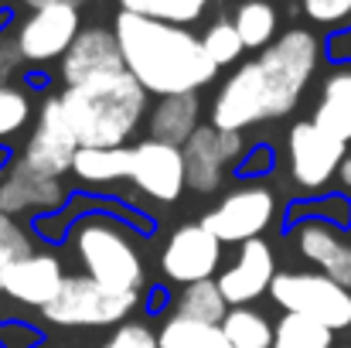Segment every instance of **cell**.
I'll use <instances>...</instances> for the list:
<instances>
[{
    "instance_id": "24",
    "label": "cell",
    "mask_w": 351,
    "mask_h": 348,
    "mask_svg": "<svg viewBox=\"0 0 351 348\" xmlns=\"http://www.w3.org/2000/svg\"><path fill=\"white\" fill-rule=\"evenodd\" d=\"M232 24L245 48H269L276 34V7L269 0H245L235 7Z\"/></svg>"
},
{
    "instance_id": "2",
    "label": "cell",
    "mask_w": 351,
    "mask_h": 348,
    "mask_svg": "<svg viewBox=\"0 0 351 348\" xmlns=\"http://www.w3.org/2000/svg\"><path fill=\"white\" fill-rule=\"evenodd\" d=\"M62 110L79 147H123L147 113V89L119 69L69 86L62 93Z\"/></svg>"
},
{
    "instance_id": "26",
    "label": "cell",
    "mask_w": 351,
    "mask_h": 348,
    "mask_svg": "<svg viewBox=\"0 0 351 348\" xmlns=\"http://www.w3.org/2000/svg\"><path fill=\"white\" fill-rule=\"evenodd\" d=\"M219 328L232 348H273V325L252 308H232Z\"/></svg>"
},
{
    "instance_id": "20",
    "label": "cell",
    "mask_w": 351,
    "mask_h": 348,
    "mask_svg": "<svg viewBox=\"0 0 351 348\" xmlns=\"http://www.w3.org/2000/svg\"><path fill=\"white\" fill-rule=\"evenodd\" d=\"M198 93H184V96H164L154 113H150V140H160V143H174V147H184L191 140V133L202 126L198 123Z\"/></svg>"
},
{
    "instance_id": "39",
    "label": "cell",
    "mask_w": 351,
    "mask_h": 348,
    "mask_svg": "<svg viewBox=\"0 0 351 348\" xmlns=\"http://www.w3.org/2000/svg\"><path fill=\"white\" fill-rule=\"evenodd\" d=\"M3 219H7V216H3V209H0V222H3Z\"/></svg>"
},
{
    "instance_id": "15",
    "label": "cell",
    "mask_w": 351,
    "mask_h": 348,
    "mask_svg": "<svg viewBox=\"0 0 351 348\" xmlns=\"http://www.w3.org/2000/svg\"><path fill=\"white\" fill-rule=\"evenodd\" d=\"M276 280V259H273V249L263 242V239H249L239 246L235 259L222 270V277L215 280L226 304L235 308H249L256 297H263Z\"/></svg>"
},
{
    "instance_id": "37",
    "label": "cell",
    "mask_w": 351,
    "mask_h": 348,
    "mask_svg": "<svg viewBox=\"0 0 351 348\" xmlns=\"http://www.w3.org/2000/svg\"><path fill=\"white\" fill-rule=\"evenodd\" d=\"M31 10H41V7H82L86 0H24Z\"/></svg>"
},
{
    "instance_id": "7",
    "label": "cell",
    "mask_w": 351,
    "mask_h": 348,
    "mask_svg": "<svg viewBox=\"0 0 351 348\" xmlns=\"http://www.w3.org/2000/svg\"><path fill=\"white\" fill-rule=\"evenodd\" d=\"M287 150H290V174L304 192H321L341 171V164L348 157V143L324 133L314 119L297 123L290 130Z\"/></svg>"
},
{
    "instance_id": "1",
    "label": "cell",
    "mask_w": 351,
    "mask_h": 348,
    "mask_svg": "<svg viewBox=\"0 0 351 348\" xmlns=\"http://www.w3.org/2000/svg\"><path fill=\"white\" fill-rule=\"evenodd\" d=\"M113 34L123 51V69L160 100L198 93L219 72L215 62L205 55L202 38H195L181 24L119 10Z\"/></svg>"
},
{
    "instance_id": "32",
    "label": "cell",
    "mask_w": 351,
    "mask_h": 348,
    "mask_svg": "<svg viewBox=\"0 0 351 348\" xmlns=\"http://www.w3.org/2000/svg\"><path fill=\"white\" fill-rule=\"evenodd\" d=\"M99 348H160V342L147 325H119Z\"/></svg>"
},
{
    "instance_id": "35",
    "label": "cell",
    "mask_w": 351,
    "mask_h": 348,
    "mask_svg": "<svg viewBox=\"0 0 351 348\" xmlns=\"http://www.w3.org/2000/svg\"><path fill=\"white\" fill-rule=\"evenodd\" d=\"M24 62L21 48L14 38H0V79H7L10 72H17V65Z\"/></svg>"
},
{
    "instance_id": "17",
    "label": "cell",
    "mask_w": 351,
    "mask_h": 348,
    "mask_svg": "<svg viewBox=\"0 0 351 348\" xmlns=\"http://www.w3.org/2000/svg\"><path fill=\"white\" fill-rule=\"evenodd\" d=\"M119 69H123V51H119V41L110 27H82L62 58L65 86H79V82H89L96 76H110Z\"/></svg>"
},
{
    "instance_id": "34",
    "label": "cell",
    "mask_w": 351,
    "mask_h": 348,
    "mask_svg": "<svg viewBox=\"0 0 351 348\" xmlns=\"http://www.w3.org/2000/svg\"><path fill=\"white\" fill-rule=\"evenodd\" d=\"M41 342L38 328L24 321H0V348H34Z\"/></svg>"
},
{
    "instance_id": "12",
    "label": "cell",
    "mask_w": 351,
    "mask_h": 348,
    "mask_svg": "<svg viewBox=\"0 0 351 348\" xmlns=\"http://www.w3.org/2000/svg\"><path fill=\"white\" fill-rule=\"evenodd\" d=\"M133 150V164H130V181L157 198V202H178L184 185H188V171H184V154L174 143H160V140H140Z\"/></svg>"
},
{
    "instance_id": "30",
    "label": "cell",
    "mask_w": 351,
    "mask_h": 348,
    "mask_svg": "<svg viewBox=\"0 0 351 348\" xmlns=\"http://www.w3.org/2000/svg\"><path fill=\"white\" fill-rule=\"evenodd\" d=\"M27 119H31V100H27V93L24 89H14V86H0V140L21 133Z\"/></svg>"
},
{
    "instance_id": "3",
    "label": "cell",
    "mask_w": 351,
    "mask_h": 348,
    "mask_svg": "<svg viewBox=\"0 0 351 348\" xmlns=\"http://www.w3.org/2000/svg\"><path fill=\"white\" fill-rule=\"evenodd\" d=\"M75 256L89 280L117 290V294H140L143 287V263L117 222L86 219L72 232Z\"/></svg>"
},
{
    "instance_id": "14",
    "label": "cell",
    "mask_w": 351,
    "mask_h": 348,
    "mask_svg": "<svg viewBox=\"0 0 351 348\" xmlns=\"http://www.w3.org/2000/svg\"><path fill=\"white\" fill-rule=\"evenodd\" d=\"M219 259H222V242L205 226H181L160 253V270L167 280H178L188 287V283L212 280V273L219 270Z\"/></svg>"
},
{
    "instance_id": "11",
    "label": "cell",
    "mask_w": 351,
    "mask_h": 348,
    "mask_svg": "<svg viewBox=\"0 0 351 348\" xmlns=\"http://www.w3.org/2000/svg\"><path fill=\"white\" fill-rule=\"evenodd\" d=\"M79 31H82L79 7H41L21 21L14 41H17L24 62L45 65V62L65 58V51L72 48Z\"/></svg>"
},
{
    "instance_id": "6",
    "label": "cell",
    "mask_w": 351,
    "mask_h": 348,
    "mask_svg": "<svg viewBox=\"0 0 351 348\" xmlns=\"http://www.w3.org/2000/svg\"><path fill=\"white\" fill-rule=\"evenodd\" d=\"M136 308V294H117L89 277H69L58 297L45 308V318L62 328H106Z\"/></svg>"
},
{
    "instance_id": "36",
    "label": "cell",
    "mask_w": 351,
    "mask_h": 348,
    "mask_svg": "<svg viewBox=\"0 0 351 348\" xmlns=\"http://www.w3.org/2000/svg\"><path fill=\"white\" fill-rule=\"evenodd\" d=\"M331 55H338V58H351V31L338 34V38L331 41Z\"/></svg>"
},
{
    "instance_id": "22",
    "label": "cell",
    "mask_w": 351,
    "mask_h": 348,
    "mask_svg": "<svg viewBox=\"0 0 351 348\" xmlns=\"http://www.w3.org/2000/svg\"><path fill=\"white\" fill-rule=\"evenodd\" d=\"M130 164H133V150L130 147H79L72 171L79 181L89 185H113L130 178Z\"/></svg>"
},
{
    "instance_id": "27",
    "label": "cell",
    "mask_w": 351,
    "mask_h": 348,
    "mask_svg": "<svg viewBox=\"0 0 351 348\" xmlns=\"http://www.w3.org/2000/svg\"><path fill=\"white\" fill-rule=\"evenodd\" d=\"M331 328L304 314H283L273 328V348H331Z\"/></svg>"
},
{
    "instance_id": "31",
    "label": "cell",
    "mask_w": 351,
    "mask_h": 348,
    "mask_svg": "<svg viewBox=\"0 0 351 348\" xmlns=\"http://www.w3.org/2000/svg\"><path fill=\"white\" fill-rule=\"evenodd\" d=\"M27 253H31L27 232L21 229L17 222L3 219V222H0V277H3V270H7L14 259H21V256H27Z\"/></svg>"
},
{
    "instance_id": "21",
    "label": "cell",
    "mask_w": 351,
    "mask_h": 348,
    "mask_svg": "<svg viewBox=\"0 0 351 348\" xmlns=\"http://www.w3.org/2000/svg\"><path fill=\"white\" fill-rule=\"evenodd\" d=\"M314 123L324 133H331V137H338L345 143L351 140V69L331 72V79L324 82Z\"/></svg>"
},
{
    "instance_id": "29",
    "label": "cell",
    "mask_w": 351,
    "mask_h": 348,
    "mask_svg": "<svg viewBox=\"0 0 351 348\" xmlns=\"http://www.w3.org/2000/svg\"><path fill=\"white\" fill-rule=\"evenodd\" d=\"M202 45H205V55L215 62V69L232 65L235 58L245 51V45H242V38H239L232 21H215V24L202 34Z\"/></svg>"
},
{
    "instance_id": "18",
    "label": "cell",
    "mask_w": 351,
    "mask_h": 348,
    "mask_svg": "<svg viewBox=\"0 0 351 348\" xmlns=\"http://www.w3.org/2000/svg\"><path fill=\"white\" fill-rule=\"evenodd\" d=\"M293 242L304 259H311L314 266H321L324 277H331L335 283L351 290V242L335 226H328L321 219L300 222L293 232Z\"/></svg>"
},
{
    "instance_id": "8",
    "label": "cell",
    "mask_w": 351,
    "mask_h": 348,
    "mask_svg": "<svg viewBox=\"0 0 351 348\" xmlns=\"http://www.w3.org/2000/svg\"><path fill=\"white\" fill-rule=\"evenodd\" d=\"M79 154V140L65 119L62 110V96H48L41 113H38V126L24 147V167L45 174V178H62L65 171H72V161Z\"/></svg>"
},
{
    "instance_id": "5",
    "label": "cell",
    "mask_w": 351,
    "mask_h": 348,
    "mask_svg": "<svg viewBox=\"0 0 351 348\" xmlns=\"http://www.w3.org/2000/svg\"><path fill=\"white\" fill-rule=\"evenodd\" d=\"M269 294L287 314L314 318L331 332L351 328V290L324 273H276Z\"/></svg>"
},
{
    "instance_id": "9",
    "label": "cell",
    "mask_w": 351,
    "mask_h": 348,
    "mask_svg": "<svg viewBox=\"0 0 351 348\" xmlns=\"http://www.w3.org/2000/svg\"><path fill=\"white\" fill-rule=\"evenodd\" d=\"M273 212H276V198L269 188H259V185H249V188H239L232 195H226L208 216H205V229L212 232L219 242H249V239H259V232L273 222Z\"/></svg>"
},
{
    "instance_id": "25",
    "label": "cell",
    "mask_w": 351,
    "mask_h": 348,
    "mask_svg": "<svg viewBox=\"0 0 351 348\" xmlns=\"http://www.w3.org/2000/svg\"><path fill=\"white\" fill-rule=\"evenodd\" d=\"M160 348H232L226 338V332L219 325H202V321H188V318H171L160 335H157Z\"/></svg>"
},
{
    "instance_id": "33",
    "label": "cell",
    "mask_w": 351,
    "mask_h": 348,
    "mask_svg": "<svg viewBox=\"0 0 351 348\" xmlns=\"http://www.w3.org/2000/svg\"><path fill=\"white\" fill-rule=\"evenodd\" d=\"M304 14L317 24H338L351 17V0H304Z\"/></svg>"
},
{
    "instance_id": "13",
    "label": "cell",
    "mask_w": 351,
    "mask_h": 348,
    "mask_svg": "<svg viewBox=\"0 0 351 348\" xmlns=\"http://www.w3.org/2000/svg\"><path fill=\"white\" fill-rule=\"evenodd\" d=\"M184 154V171H188V185L202 195L215 192L229 171L235 157L242 154V137L232 130H215L212 123L208 126H198L191 133V140L181 147Z\"/></svg>"
},
{
    "instance_id": "10",
    "label": "cell",
    "mask_w": 351,
    "mask_h": 348,
    "mask_svg": "<svg viewBox=\"0 0 351 348\" xmlns=\"http://www.w3.org/2000/svg\"><path fill=\"white\" fill-rule=\"evenodd\" d=\"M259 119H273V103H269L259 62H245L219 89L215 106H212V126L239 133V130H245Z\"/></svg>"
},
{
    "instance_id": "28",
    "label": "cell",
    "mask_w": 351,
    "mask_h": 348,
    "mask_svg": "<svg viewBox=\"0 0 351 348\" xmlns=\"http://www.w3.org/2000/svg\"><path fill=\"white\" fill-rule=\"evenodd\" d=\"M123 10L140 14V17H154V21H167V24H191L205 14L208 0H119Z\"/></svg>"
},
{
    "instance_id": "4",
    "label": "cell",
    "mask_w": 351,
    "mask_h": 348,
    "mask_svg": "<svg viewBox=\"0 0 351 348\" xmlns=\"http://www.w3.org/2000/svg\"><path fill=\"white\" fill-rule=\"evenodd\" d=\"M256 62H259L269 103H273V119H276V116L290 113L297 106L300 93L307 89V82L321 62V41L304 27H290L269 48H263V55Z\"/></svg>"
},
{
    "instance_id": "16",
    "label": "cell",
    "mask_w": 351,
    "mask_h": 348,
    "mask_svg": "<svg viewBox=\"0 0 351 348\" xmlns=\"http://www.w3.org/2000/svg\"><path fill=\"white\" fill-rule=\"evenodd\" d=\"M65 280L69 277L62 273V263L55 256H48V253H27V256L14 259L3 270L0 290L7 297L21 301V304H31V308H41L45 311L58 297V290H62Z\"/></svg>"
},
{
    "instance_id": "19",
    "label": "cell",
    "mask_w": 351,
    "mask_h": 348,
    "mask_svg": "<svg viewBox=\"0 0 351 348\" xmlns=\"http://www.w3.org/2000/svg\"><path fill=\"white\" fill-rule=\"evenodd\" d=\"M65 202V188L58 178H45L24 164L10 167L7 178L0 181V209L3 216H21V212H55Z\"/></svg>"
},
{
    "instance_id": "23",
    "label": "cell",
    "mask_w": 351,
    "mask_h": 348,
    "mask_svg": "<svg viewBox=\"0 0 351 348\" xmlns=\"http://www.w3.org/2000/svg\"><path fill=\"white\" fill-rule=\"evenodd\" d=\"M229 314V304L219 290L215 280H202V283H188L178 297V318L188 321H202V325H222Z\"/></svg>"
},
{
    "instance_id": "38",
    "label": "cell",
    "mask_w": 351,
    "mask_h": 348,
    "mask_svg": "<svg viewBox=\"0 0 351 348\" xmlns=\"http://www.w3.org/2000/svg\"><path fill=\"white\" fill-rule=\"evenodd\" d=\"M338 174H341V181H345V188H351V154H348V157H345V164H341V171H338Z\"/></svg>"
}]
</instances>
